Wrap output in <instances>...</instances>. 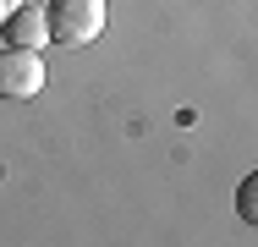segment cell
Masks as SVG:
<instances>
[{
	"label": "cell",
	"mask_w": 258,
	"mask_h": 247,
	"mask_svg": "<svg viewBox=\"0 0 258 247\" xmlns=\"http://www.w3.org/2000/svg\"><path fill=\"white\" fill-rule=\"evenodd\" d=\"M50 17V39L55 44H94L104 33V0H50L44 6Z\"/></svg>",
	"instance_id": "6da1fadb"
},
{
	"label": "cell",
	"mask_w": 258,
	"mask_h": 247,
	"mask_svg": "<svg viewBox=\"0 0 258 247\" xmlns=\"http://www.w3.org/2000/svg\"><path fill=\"white\" fill-rule=\"evenodd\" d=\"M39 88H44V60H39V49L6 44L0 49V99H33Z\"/></svg>",
	"instance_id": "7a4b0ae2"
},
{
	"label": "cell",
	"mask_w": 258,
	"mask_h": 247,
	"mask_svg": "<svg viewBox=\"0 0 258 247\" xmlns=\"http://www.w3.org/2000/svg\"><path fill=\"white\" fill-rule=\"evenodd\" d=\"M6 39L22 49H44V39H50V17L44 11H11L6 17Z\"/></svg>",
	"instance_id": "3957f363"
},
{
	"label": "cell",
	"mask_w": 258,
	"mask_h": 247,
	"mask_svg": "<svg viewBox=\"0 0 258 247\" xmlns=\"http://www.w3.org/2000/svg\"><path fill=\"white\" fill-rule=\"evenodd\" d=\"M236 214H242L247 225H258V170L242 176V187H236Z\"/></svg>",
	"instance_id": "277c9868"
},
{
	"label": "cell",
	"mask_w": 258,
	"mask_h": 247,
	"mask_svg": "<svg viewBox=\"0 0 258 247\" xmlns=\"http://www.w3.org/2000/svg\"><path fill=\"white\" fill-rule=\"evenodd\" d=\"M11 11H17V0H0V22H6V17H11Z\"/></svg>",
	"instance_id": "5b68a950"
}]
</instances>
